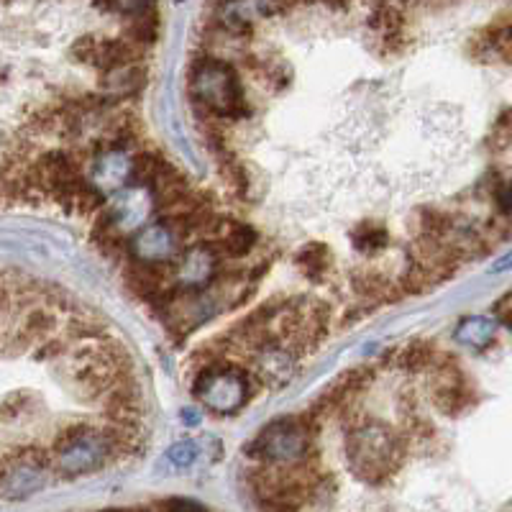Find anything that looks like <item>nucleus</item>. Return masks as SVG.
Masks as SVG:
<instances>
[{
  "mask_svg": "<svg viewBox=\"0 0 512 512\" xmlns=\"http://www.w3.org/2000/svg\"><path fill=\"white\" fill-rule=\"evenodd\" d=\"M405 443L390 425L369 420L356 425L346 438V456L351 472L367 484H382L400 469Z\"/></svg>",
  "mask_w": 512,
  "mask_h": 512,
  "instance_id": "nucleus-1",
  "label": "nucleus"
},
{
  "mask_svg": "<svg viewBox=\"0 0 512 512\" xmlns=\"http://www.w3.org/2000/svg\"><path fill=\"white\" fill-rule=\"evenodd\" d=\"M190 95L205 116L239 118L244 113V90L231 64L203 57L190 67Z\"/></svg>",
  "mask_w": 512,
  "mask_h": 512,
  "instance_id": "nucleus-2",
  "label": "nucleus"
},
{
  "mask_svg": "<svg viewBox=\"0 0 512 512\" xmlns=\"http://www.w3.org/2000/svg\"><path fill=\"white\" fill-rule=\"evenodd\" d=\"M113 454H116V446L108 433L77 425L57 438L52 464L62 477L75 479L103 469Z\"/></svg>",
  "mask_w": 512,
  "mask_h": 512,
  "instance_id": "nucleus-3",
  "label": "nucleus"
},
{
  "mask_svg": "<svg viewBox=\"0 0 512 512\" xmlns=\"http://www.w3.org/2000/svg\"><path fill=\"white\" fill-rule=\"evenodd\" d=\"M310 443H313V423L308 415H300V418H282L269 423L256 436L249 451L262 464L290 466L308 459Z\"/></svg>",
  "mask_w": 512,
  "mask_h": 512,
  "instance_id": "nucleus-4",
  "label": "nucleus"
},
{
  "mask_svg": "<svg viewBox=\"0 0 512 512\" xmlns=\"http://www.w3.org/2000/svg\"><path fill=\"white\" fill-rule=\"evenodd\" d=\"M192 392L213 413L233 415L239 413L249 400L251 384L244 369L226 359L200 369L198 379L192 384Z\"/></svg>",
  "mask_w": 512,
  "mask_h": 512,
  "instance_id": "nucleus-5",
  "label": "nucleus"
},
{
  "mask_svg": "<svg viewBox=\"0 0 512 512\" xmlns=\"http://www.w3.org/2000/svg\"><path fill=\"white\" fill-rule=\"evenodd\" d=\"M431 397L433 405H436L443 415L456 418V415L474 408L477 390H474V384L469 382V377L461 372V367L454 359H443L441 356V359L436 361V367H433Z\"/></svg>",
  "mask_w": 512,
  "mask_h": 512,
  "instance_id": "nucleus-6",
  "label": "nucleus"
},
{
  "mask_svg": "<svg viewBox=\"0 0 512 512\" xmlns=\"http://www.w3.org/2000/svg\"><path fill=\"white\" fill-rule=\"evenodd\" d=\"M49 459L41 451H24L0 466V497L26 500L47 487Z\"/></svg>",
  "mask_w": 512,
  "mask_h": 512,
  "instance_id": "nucleus-7",
  "label": "nucleus"
},
{
  "mask_svg": "<svg viewBox=\"0 0 512 512\" xmlns=\"http://www.w3.org/2000/svg\"><path fill=\"white\" fill-rule=\"evenodd\" d=\"M169 274H172V285L180 292H203L221 274V256L210 246H198L185 251Z\"/></svg>",
  "mask_w": 512,
  "mask_h": 512,
  "instance_id": "nucleus-8",
  "label": "nucleus"
},
{
  "mask_svg": "<svg viewBox=\"0 0 512 512\" xmlns=\"http://www.w3.org/2000/svg\"><path fill=\"white\" fill-rule=\"evenodd\" d=\"M75 54L85 64H93L103 72L139 62V47L123 39H82L75 47Z\"/></svg>",
  "mask_w": 512,
  "mask_h": 512,
  "instance_id": "nucleus-9",
  "label": "nucleus"
},
{
  "mask_svg": "<svg viewBox=\"0 0 512 512\" xmlns=\"http://www.w3.org/2000/svg\"><path fill=\"white\" fill-rule=\"evenodd\" d=\"M180 239L177 233L167 226V223L159 221L157 226H149L136 236L128 251H134L136 262L146 264H167L172 262L177 254H180Z\"/></svg>",
  "mask_w": 512,
  "mask_h": 512,
  "instance_id": "nucleus-10",
  "label": "nucleus"
},
{
  "mask_svg": "<svg viewBox=\"0 0 512 512\" xmlns=\"http://www.w3.org/2000/svg\"><path fill=\"white\" fill-rule=\"evenodd\" d=\"M290 0H228L221 8V26L231 34L251 29L254 21L280 13Z\"/></svg>",
  "mask_w": 512,
  "mask_h": 512,
  "instance_id": "nucleus-11",
  "label": "nucleus"
},
{
  "mask_svg": "<svg viewBox=\"0 0 512 512\" xmlns=\"http://www.w3.org/2000/svg\"><path fill=\"white\" fill-rule=\"evenodd\" d=\"M123 280H126L128 292L141 297L146 305L157 295H162L167 287H172V274L169 269H164V264H146L136 262V259L123 267Z\"/></svg>",
  "mask_w": 512,
  "mask_h": 512,
  "instance_id": "nucleus-12",
  "label": "nucleus"
},
{
  "mask_svg": "<svg viewBox=\"0 0 512 512\" xmlns=\"http://www.w3.org/2000/svg\"><path fill=\"white\" fill-rule=\"evenodd\" d=\"M472 54L479 62H512V21L489 24L474 39Z\"/></svg>",
  "mask_w": 512,
  "mask_h": 512,
  "instance_id": "nucleus-13",
  "label": "nucleus"
},
{
  "mask_svg": "<svg viewBox=\"0 0 512 512\" xmlns=\"http://www.w3.org/2000/svg\"><path fill=\"white\" fill-rule=\"evenodd\" d=\"M256 231L251 226H244V223L231 221L226 226V231L221 233V239L216 244L210 246V249L216 251L218 256H228V259H241L249 251H254L256 246Z\"/></svg>",
  "mask_w": 512,
  "mask_h": 512,
  "instance_id": "nucleus-14",
  "label": "nucleus"
},
{
  "mask_svg": "<svg viewBox=\"0 0 512 512\" xmlns=\"http://www.w3.org/2000/svg\"><path fill=\"white\" fill-rule=\"evenodd\" d=\"M295 262L300 264V269H303L308 280L320 282L323 277H326L328 269L333 267V256H331V251H328V246L310 244V246H305V249L297 251Z\"/></svg>",
  "mask_w": 512,
  "mask_h": 512,
  "instance_id": "nucleus-15",
  "label": "nucleus"
},
{
  "mask_svg": "<svg viewBox=\"0 0 512 512\" xmlns=\"http://www.w3.org/2000/svg\"><path fill=\"white\" fill-rule=\"evenodd\" d=\"M144 82V70L139 64H126V67H116V70L103 72V85L108 93H116L118 98L121 95H131L141 88Z\"/></svg>",
  "mask_w": 512,
  "mask_h": 512,
  "instance_id": "nucleus-16",
  "label": "nucleus"
},
{
  "mask_svg": "<svg viewBox=\"0 0 512 512\" xmlns=\"http://www.w3.org/2000/svg\"><path fill=\"white\" fill-rule=\"evenodd\" d=\"M441 359L436 351V346L428 344V341H413L410 346L397 354V361H400L402 369H408V372H423V369H433L436 367V361Z\"/></svg>",
  "mask_w": 512,
  "mask_h": 512,
  "instance_id": "nucleus-17",
  "label": "nucleus"
},
{
  "mask_svg": "<svg viewBox=\"0 0 512 512\" xmlns=\"http://www.w3.org/2000/svg\"><path fill=\"white\" fill-rule=\"evenodd\" d=\"M159 34V21L157 16L152 13H144V16H134L131 18V24L126 26V36L131 44L136 47H146V44H154Z\"/></svg>",
  "mask_w": 512,
  "mask_h": 512,
  "instance_id": "nucleus-18",
  "label": "nucleus"
},
{
  "mask_svg": "<svg viewBox=\"0 0 512 512\" xmlns=\"http://www.w3.org/2000/svg\"><path fill=\"white\" fill-rule=\"evenodd\" d=\"M351 244L359 251H379L387 246V228L377 226V223H361L356 231H351Z\"/></svg>",
  "mask_w": 512,
  "mask_h": 512,
  "instance_id": "nucleus-19",
  "label": "nucleus"
},
{
  "mask_svg": "<svg viewBox=\"0 0 512 512\" xmlns=\"http://www.w3.org/2000/svg\"><path fill=\"white\" fill-rule=\"evenodd\" d=\"M487 144L492 146V152H505L507 146L512 144V108H505V111L497 116L495 126L489 131Z\"/></svg>",
  "mask_w": 512,
  "mask_h": 512,
  "instance_id": "nucleus-20",
  "label": "nucleus"
},
{
  "mask_svg": "<svg viewBox=\"0 0 512 512\" xmlns=\"http://www.w3.org/2000/svg\"><path fill=\"white\" fill-rule=\"evenodd\" d=\"M351 285H354V292L364 297H379L387 290V280L374 272H354L351 274Z\"/></svg>",
  "mask_w": 512,
  "mask_h": 512,
  "instance_id": "nucleus-21",
  "label": "nucleus"
},
{
  "mask_svg": "<svg viewBox=\"0 0 512 512\" xmlns=\"http://www.w3.org/2000/svg\"><path fill=\"white\" fill-rule=\"evenodd\" d=\"M195 459H198V446L192 441L175 443V446L167 451V461L175 466V469H187V466L195 464Z\"/></svg>",
  "mask_w": 512,
  "mask_h": 512,
  "instance_id": "nucleus-22",
  "label": "nucleus"
},
{
  "mask_svg": "<svg viewBox=\"0 0 512 512\" xmlns=\"http://www.w3.org/2000/svg\"><path fill=\"white\" fill-rule=\"evenodd\" d=\"M152 512H208L203 505L192 500H182V497H172V500H164L159 505L152 507Z\"/></svg>",
  "mask_w": 512,
  "mask_h": 512,
  "instance_id": "nucleus-23",
  "label": "nucleus"
},
{
  "mask_svg": "<svg viewBox=\"0 0 512 512\" xmlns=\"http://www.w3.org/2000/svg\"><path fill=\"white\" fill-rule=\"evenodd\" d=\"M52 326V315L44 313V310H34V313H29V320H26V333H29V336H39V333H47Z\"/></svg>",
  "mask_w": 512,
  "mask_h": 512,
  "instance_id": "nucleus-24",
  "label": "nucleus"
},
{
  "mask_svg": "<svg viewBox=\"0 0 512 512\" xmlns=\"http://www.w3.org/2000/svg\"><path fill=\"white\" fill-rule=\"evenodd\" d=\"M495 313H497V318H500L502 326L510 328V331H512V290L507 292V295L502 297V300H497Z\"/></svg>",
  "mask_w": 512,
  "mask_h": 512,
  "instance_id": "nucleus-25",
  "label": "nucleus"
},
{
  "mask_svg": "<svg viewBox=\"0 0 512 512\" xmlns=\"http://www.w3.org/2000/svg\"><path fill=\"white\" fill-rule=\"evenodd\" d=\"M100 512H128V510H100Z\"/></svg>",
  "mask_w": 512,
  "mask_h": 512,
  "instance_id": "nucleus-26",
  "label": "nucleus"
}]
</instances>
